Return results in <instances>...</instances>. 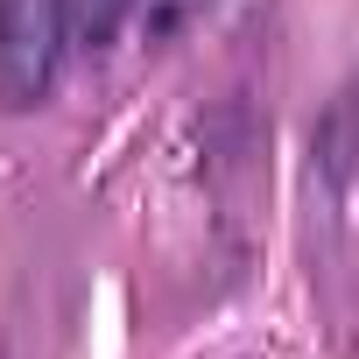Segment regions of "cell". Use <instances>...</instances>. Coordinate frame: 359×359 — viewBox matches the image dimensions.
<instances>
[{
  "mask_svg": "<svg viewBox=\"0 0 359 359\" xmlns=\"http://www.w3.org/2000/svg\"><path fill=\"white\" fill-rule=\"evenodd\" d=\"M71 43H78L71 0H0V106L36 113L57 92Z\"/></svg>",
  "mask_w": 359,
  "mask_h": 359,
  "instance_id": "1",
  "label": "cell"
},
{
  "mask_svg": "<svg viewBox=\"0 0 359 359\" xmlns=\"http://www.w3.org/2000/svg\"><path fill=\"white\" fill-rule=\"evenodd\" d=\"M134 15H141V0H71V22H78L85 50H113Z\"/></svg>",
  "mask_w": 359,
  "mask_h": 359,
  "instance_id": "2",
  "label": "cell"
},
{
  "mask_svg": "<svg viewBox=\"0 0 359 359\" xmlns=\"http://www.w3.org/2000/svg\"><path fill=\"white\" fill-rule=\"evenodd\" d=\"M212 8H219V0H141V29H148V43H169L176 29H191Z\"/></svg>",
  "mask_w": 359,
  "mask_h": 359,
  "instance_id": "3",
  "label": "cell"
}]
</instances>
